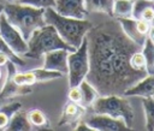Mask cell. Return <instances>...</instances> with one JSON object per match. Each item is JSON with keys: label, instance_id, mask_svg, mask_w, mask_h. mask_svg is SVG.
<instances>
[{"label": "cell", "instance_id": "6da1fadb", "mask_svg": "<svg viewBox=\"0 0 154 131\" xmlns=\"http://www.w3.org/2000/svg\"><path fill=\"white\" fill-rule=\"evenodd\" d=\"M87 38L90 67L85 79L100 95H123L147 75L131 67L130 55L141 47L123 32L116 18L91 25Z\"/></svg>", "mask_w": 154, "mask_h": 131}, {"label": "cell", "instance_id": "7a4b0ae2", "mask_svg": "<svg viewBox=\"0 0 154 131\" xmlns=\"http://www.w3.org/2000/svg\"><path fill=\"white\" fill-rule=\"evenodd\" d=\"M43 18L45 23L54 26L59 36L75 49L82 43L83 38L85 37L87 32L93 25V23L87 18L77 19L61 16L58 12H55L53 7L45 8Z\"/></svg>", "mask_w": 154, "mask_h": 131}, {"label": "cell", "instance_id": "3957f363", "mask_svg": "<svg viewBox=\"0 0 154 131\" xmlns=\"http://www.w3.org/2000/svg\"><path fill=\"white\" fill-rule=\"evenodd\" d=\"M4 14L7 20L19 30L28 41L32 31L45 25V8H36L20 2H7L4 5Z\"/></svg>", "mask_w": 154, "mask_h": 131}, {"label": "cell", "instance_id": "277c9868", "mask_svg": "<svg viewBox=\"0 0 154 131\" xmlns=\"http://www.w3.org/2000/svg\"><path fill=\"white\" fill-rule=\"evenodd\" d=\"M26 43H28V50L24 54V56L31 59H40L46 52L58 48L67 49L69 52L75 50L73 47L67 44L59 36L54 26H52L51 24H45L41 28L32 31Z\"/></svg>", "mask_w": 154, "mask_h": 131}, {"label": "cell", "instance_id": "5b68a950", "mask_svg": "<svg viewBox=\"0 0 154 131\" xmlns=\"http://www.w3.org/2000/svg\"><path fill=\"white\" fill-rule=\"evenodd\" d=\"M93 113L97 114H107L113 118L123 119L126 121L129 126L132 125L135 113L134 108L128 100V96L109 94V95H100L89 107Z\"/></svg>", "mask_w": 154, "mask_h": 131}, {"label": "cell", "instance_id": "8992f818", "mask_svg": "<svg viewBox=\"0 0 154 131\" xmlns=\"http://www.w3.org/2000/svg\"><path fill=\"white\" fill-rule=\"evenodd\" d=\"M89 50H88V38L87 35L83 38L82 43L73 50L67 54V78L69 85L76 87L79 85L82 81L87 78L89 72Z\"/></svg>", "mask_w": 154, "mask_h": 131}, {"label": "cell", "instance_id": "52a82bcc", "mask_svg": "<svg viewBox=\"0 0 154 131\" xmlns=\"http://www.w3.org/2000/svg\"><path fill=\"white\" fill-rule=\"evenodd\" d=\"M0 37L16 54L24 55L26 53L28 50L26 40L22 36L19 30L7 20L4 12L0 14Z\"/></svg>", "mask_w": 154, "mask_h": 131}, {"label": "cell", "instance_id": "ba28073f", "mask_svg": "<svg viewBox=\"0 0 154 131\" xmlns=\"http://www.w3.org/2000/svg\"><path fill=\"white\" fill-rule=\"evenodd\" d=\"M93 131H130L131 126L126 124L123 119L113 118L107 114L93 113L84 120Z\"/></svg>", "mask_w": 154, "mask_h": 131}, {"label": "cell", "instance_id": "9c48e42d", "mask_svg": "<svg viewBox=\"0 0 154 131\" xmlns=\"http://www.w3.org/2000/svg\"><path fill=\"white\" fill-rule=\"evenodd\" d=\"M6 82L4 83L1 90H0V100H7L12 99L16 96H22V95H28L32 91L30 85H18L13 81V75L17 72V65L8 60L6 62Z\"/></svg>", "mask_w": 154, "mask_h": 131}, {"label": "cell", "instance_id": "30bf717a", "mask_svg": "<svg viewBox=\"0 0 154 131\" xmlns=\"http://www.w3.org/2000/svg\"><path fill=\"white\" fill-rule=\"evenodd\" d=\"M53 8L61 16L77 19H84L89 14L85 10L84 0H55Z\"/></svg>", "mask_w": 154, "mask_h": 131}, {"label": "cell", "instance_id": "8fae6325", "mask_svg": "<svg viewBox=\"0 0 154 131\" xmlns=\"http://www.w3.org/2000/svg\"><path fill=\"white\" fill-rule=\"evenodd\" d=\"M67 54H69V50L63 48L46 52L42 55L43 56L42 67L66 75L67 73Z\"/></svg>", "mask_w": 154, "mask_h": 131}, {"label": "cell", "instance_id": "7c38bea8", "mask_svg": "<svg viewBox=\"0 0 154 131\" xmlns=\"http://www.w3.org/2000/svg\"><path fill=\"white\" fill-rule=\"evenodd\" d=\"M85 113H87V108L83 107L81 103H75L69 101L67 103H65L63 108L61 117L59 120V126H66L75 130L76 125L83 119Z\"/></svg>", "mask_w": 154, "mask_h": 131}, {"label": "cell", "instance_id": "4fadbf2b", "mask_svg": "<svg viewBox=\"0 0 154 131\" xmlns=\"http://www.w3.org/2000/svg\"><path fill=\"white\" fill-rule=\"evenodd\" d=\"M124 96H138V97H149L154 95V75H146L134 85L128 88L124 93Z\"/></svg>", "mask_w": 154, "mask_h": 131}, {"label": "cell", "instance_id": "5bb4252c", "mask_svg": "<svg viewBox=\"0 0 154 131\" xmlns=\"http://www.w3.org/2000/svg\"><path fill=\"white\" fill-rule=\"evenodd\" d=\"M123 30V32L136 44H138L140 47L143 44L144 40L147 36H143L138 32L137 28H136V19L132 17H128V18H116Z\"/></svg>", "mask_w": 154, "mask_h": 131}, {"label": "cell", "instance_id": "9a60e30c", "mask_svg": "<svg viewBox=\"0 0 154 131\" xmlns=\"http://www.w3.org/2000/svg\"><path fill=\"white\" fill-rule=\"evenodd\" d=\"M5 130H7V131H30V130H32V126L29 123L26 112L23 111L22 108L16 111L12 114V117L8 121V125L6 126Z\"/></svg>", "mask_w": 154, "mask_h": 131}, {"label": "cell", "instance_id": "2e32d148", "mask_svg": "<svg viewBox=\"0 0 154 131\" xmlns=\"http://www.w3.org/2000/svg\"><path fill=\"white\" fill-rule=\"evenodd\" d=\"M78 87H79L81 93H82V102H81V105L83 107H85L87 111H88V108L93 105V102L96 100V97L100 96V94L96 90V88L90 82H88L87 79L82 81Z\"/></svg>", "mask_w": 154, "mask_h": 131}, {"label": "cell", "instance_id": "e0dca14e", "mask_svg": "<svg viewBox=\"0 0 154 131\" xmlns=\"http://www.w3.org/2000/svg\"><path fill=\"white\" fill-rule=\"evenodd\" d=\"M84 6L89 13L96 12L112 17L113 0H84Z\"/></svg>", "mask_w": 154, "mask_h": 131}, {"label": "cell", "instance_id": "ac0fdd59", "mask_svg": "<svg viewBox=\"0 0 154 131\" xmlns=\"http://www.w3.org/2000/svg\"><path fill=\"white\" fill-rule=\"evenodd\" d=\"M141 52L144 56L147 75H154V42L148 36L141 46Z\"/></svg>", "mask_w": 154, "mask_h": 131}, {"label": "cell", "instance_id": "d6986e66", "mask_svg": "<svg viewBox=\"0 0 154 131\" xmlns=\"http://www.w3.org/2000/svg\"><path fill=\"white\" fill-rule=\"evenodd\" d=\"M134 0H113L112 17L113 18H128L132 14Z\"/></svg>", "mask_w": 154, "mask_h": 131}, {"label": "cell", "instance_id": "ffe728a7", "mask_svg": "<svg viewBox=\"0 0 154 131\" xmlns=\"http://www.w3.org/2000/svg\"><path fill=\"white\" fill-rule=\"evenodd\" d=\"M142 106L143 112L146 117V130L153 131L154 130V99L152 96L149 97H142Z\"/></svg>", "mask_w": 154, "mask_h": 131}, {"label": "cell", "instance_id": "44dd1931", "mask_svg": "<svg viewBox=\"0 0 154 131\" xmlns=\"http://www.w3.org/2000/svg\"><path fill=\"white\" fill-rule=\"evenodd\" d=\"M28 119L29 123L31 124L32 127H38V129H47L49 127V121L46 117V114L41 109H31L28 113Z\"/></svg>", "mask_w": 154, "mask_h": 131}, {"label": "cell", "instance_id": "7402d4cb", "mask_svg": "<svg viewBox=\"0 0 154 131\" xmlns=\"http://www.w3.org/2000/svg\"><path fill=\"white\" fill-rule=\"evenodd\" d=\"M19 108H22V103L20 102H13V103L2 106L0 108V130H5L6 129L12 114L16 111H18Z\"/></svg>", "mask_w": 154, "mask_h": 131}, {"label": "cell", "instance_id": "603a6c76", "mask_svg": "<svg viewBox=\"0 0 154 131\" xmlns=\"http://www.w3.org/2000/svg\"><path fill=\"white\" fill-rule=\"evenodd\" d=\"M30 71L32 72L36 82H46V81H52V79H57V78L63 77V73L57 72V71H52V70H47L45 67L32 69Z\"/></svg>", "mask_w": 154, "mask_h": 131}, {"label": "cell", "instance_id": "cb8c5ba5", "mask_svg": "<svg viewBox=\"0 0 154 131\" xmlns=\"http://www.w3.org/2000/svg\"><path fill=\"white\" fill-rule=\"evenodd\" d=\"M130 65L134 70L138 71V72H144L147 73L146 71V62H144V56L141 52V49H137L135 50L131 55H130Z\"/></svg>", "mask_w": 154, "mask_h": 131}, {"label": "cell", "instance_id": "d4e9b609", "mask_svg": "<svg viewBox=\"0 0 154 131\" xmlns=\"http://www.w3.org/2000/svg\"><path fill=\"white\" fill-rule=\"evenodd\" d=\"M150 6H154V1H152V0H134L131 17L135 19H140L142 12L147 7H150Z\"/></svg>", "mask_w": 154, "mask_h": 131}, {"label": "cell", "instance_id": "484cf974", "mask_svg": "<svg viewBox=\"0 0 154 131\" xmlns=\"http://www.w3.org/2000/svg\"><path fill=\"white\" fill-rule=\"evenodd\" d=\"M0 50L4 52V53H6L7 56L10 58V60H11L12 62H14L17 66H24V65H25V61H24L18 54H16V53L4 42V40H2L1 37H0Z\"/></svg>", "mask_w": 154, "mask_h": 131}, {"label": "cell", "instance_id": "4316f807", "mask_svg": "<svg viewBox=\"0 0 154 131\" xmlns=\"http://www.w3.org/2000/svg\"><path fill=\"white\" fill-rule=\"evenodd\" d=\"M17 2L25 4L36 8H48V7H54L55 0H19Z\"/></svg>", "mask_w": 154, "mask_h": 131}, {"label": "cell", "instance_id": "83f0119b", "mask_svg": "<svg viewBox=\"0 0 154 131\" xmlns=\"http://www.w3.org/2000/svg\"><path fill=\"white\" fill-rule=\"evenodd\" d=\"M67 99H69V101L75 102V103H81L82 102V93H81V89H79L78 85L70 87V90L67 93Z\"/></svg>", "mask_w": 154, "mask_h": 131}, {"label": "cell", "instance_id": "f1b7e54d", "mask_svg": "<svg viewBox=\"0 0 154 131\" xmlns=\"http://www.w3.org/2000/svg\"><path fill=\"white\" fill-rule=\"evenodd\" d=\"M136 28L141 35L148 36V32L150 29V23L144 19H136Z\"/></svg>", "mask_w": 154, "mask_h": 131}, {"label": "cell", "instance_id": "f546056e", "mask_svg": "<svg viewBox=\"0 0 154 131\" xmlns=\"http://www.w3.org/2000/svg\"><path fill=\"white\" fill-rule=\"evenodd\" d=\"M75 130H77V131H93V129H91L85 121H83V120H81V121L76 125Z\"/></svg>", "mask_w": 154, "mask_h": 131}, {"label": "cell", "instance_id": "4dcf8cb0", "mask_svg": "<svg viewBox=\"0 0 154 131\" xmlns=\"http://www.w3.org/2000/svg\"><path fill=\"white\" fill-rule=\"evenodd\" d=\"M8 60H10V58L7 56V54L0 50V67H1V66H5Z\"/></svg>", "mask_w": 154, "mask_h": 131}, {"label": "cell", "instance_id": "1f68e13d", "mask_svg": "<svg viewBox=\"0 0 154 131\" xmlns=\"http://www.w3.org/2000/svg\"><path fill=\"white\" fill-rule=\"evenodd\" d=\"M148 37L154 42V26L150 25V29H149V32H148Z\"/></svg>", "mask_w": 154, "mask_h": 131}, {"label": "cell", "instance_id": "d6a6232c", "mask_svg": "<svg viewBox=\"0 0 154 131\" xmlns=\"http://www.w3.org/2000/svg\"><path fill=\"white\" fill-rule=\"evenodd\" d=\"M2 11H4V5H0V14L2 13Z\"/></svg>", "mask_w": 154, "mask_h": 131}, {"label": "cell", "instance_id": "836d02e7", "mask_svg": "<svg viewBox=\"0 0 154 131\" xmlns=\"http://www.w3.org/2000/svg\"><path fill=\"white\" fill-rule=\"evenodd\" d=\"M7 2H17V1H19V0H6Z\"/></svg>", "mask_w": 154, "mask_h": 131}, {"label": "cell", "instance_id": "e575fe53", "mask_svg": "<svg viewBox=\"0 0 154 131\" xmlns=\"http://www.w3.org/2000/svg\"><path fill=\"white\" fill-rule=\"evenodd\" d=\"M1 77H2V71H1V67H0V79H1Z\"/></svg>", "mask_w": 154, "mask_h": 131}, {"label": "cell", "instance_id": "d590c367", "mask_svg": "<svg viewBox=\"0 0 154 131\" xmlns=\"http://www.w3.org/2000/svg\"><path fill=\"white\" fill-rule=\"evenodd\" d=\"M150 25H153V26H154V18H153V20L150 22Z\"/></svg>", "mask_w": 154, "mask_h": 131}, {"label": "cell", "instance_id": "8d00e7d4", "mask_svg": "<svg viewBox=\"0 0 154 131\" xmlns=\"http://www.w3.org/2000/svg\"><path fill=\"white\" fill-rule=\"evenodd\" d=\"M152 97H153V99H154V95H153V96H152Z\"/></svg>", "mask_w": 154, "mask_h": 131}, {"label": "cell", "instance_id": "74e56055", "mask_svg": "<svg viewBox=\"0 0 154 131\" xmlns=\"http://www.w3.org/2000/svg\"><path fill=\"white\" fill-rule=\"evenodd\" d=\"M152 1H154V0H152Z\"/></svg>", "mask_w": 154, "mask_h": 131}]
</instances>
